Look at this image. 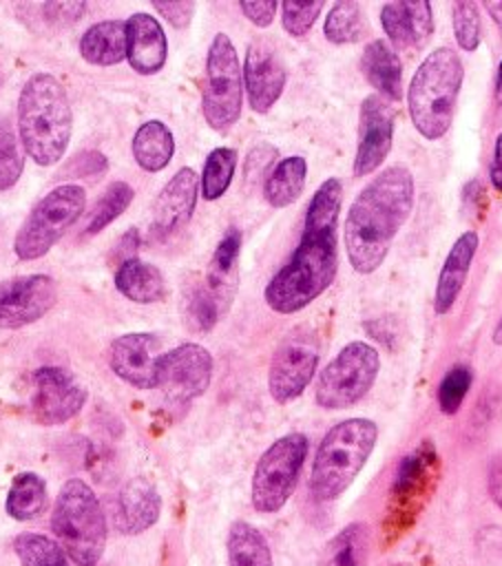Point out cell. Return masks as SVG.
I'll return each instance as SVG.
<instances>
[{"instance_id":"obj_3","label":"cell","mask_w":502,"mask_h":566,"mask_svg":"<svg viewBox=\"0 0 502 566\" xmlns=\"http://www.w3.org/2000/svg\"><path fill=\"white\" fill-rule=\"evenodd\" d=\"M18 133L24 153L38 166L60 161L73 133V111L62 82L51 73H33L18 97Z\"/></svg>"},{"instance_id":"obj_9","label":"cell","mask_w":502,"mask_h":566,"mask_svg":"<svg viewBox=\"0 0 502 566\" xmlns=\"http://www.w3.org/2000/svg\"><path fill=\"white\" fill-rule=\"evenodd\" d=\"M243 69L237 49L226 33H217L206 57V77L201 91L203 119L212 130H228L241 115Z\"/></svg>"},{"instance_id":"obj_18","label":"cell","mask_w":502,"mask_h":566,"mask_svg":"<svg viewBox=\"0 0 502 566\" xmlns=\"http://www.w3.org/2000/svg\"><path fill=\"white\" fill-rule=\"evenodd\" d=\"M199 195V177L192 168H179L170 181L161 188L153 206L150 234L155 239H166L184 228L195 210Z\"/></svg>"},{"instance_id":"obj_8","label":"cell","mask_w":502,"mask_h":566,"mask_svg":"<svg viewBox=\"0 0 502 566\" xmlns=\"http://www.w3.org/2000/svg\"><path fill=\"white\" fill-rule=\"evenodd\" d=\"M86 192L77 184H62L46 192L29 212L13 239V252L22 261L44 256L66 230L82 217Z\"/></svg>"},{"instance_id":"obj_23","label":"cell","mask_w":502,"mask_h":566,"mask_svg":"<svg viewBox=\"0 0 502 566\" xmlns=\"http://www.w3.org/2000/svg\"><path fill=\"white\" fill-rule=\"evenodd\" d=\"M475 250H478V232L475 230H467L453 241V245L447 252V259L440 268L436 292H433L436 314H447L453 307V303L467 281V274L471 270Z\"/></svg>"},{"instance_id":"obj_38","label":"cell","mask_w":502,"mask_h":566,"mask_svg":"<svg viewBox=\"0 0 502 566\" xmlns=\"http://www.w3.org/2000/svg\"><path fill=\"white\" fill-rule=\"evenodd\" d=\"M453 35L462 51H475L480 44V13L475 2L458 0L453 2Z\"/></svg>"},{"instance_id":"obj_34","label":"cell","mask_w":502,"mask_h":566,"mask_svg":"<svg viewBox=\"0 0 502 566\" xmlns=\"http://www.w3.org/2000/svg\"><path fill=\"white\" fill-rule=\"evenodd\" d=\"M13 551L22 566H69L64 548L42 533L15 535Z\"/></svg>"},{"instance_id":"obj_19","label":"cell","mask_w":502,"mask_h":566,"mask_svg":"<svg viewBox=\"0 0 502 566\" xmlns=\"http://www.w3.org/2000/svg\"><path fill=\"white\" fill-rule=\"evenodd\" d=\"M285 69L265 44H250L243 64V88L254 113H268L281 97Z\"/></svg>"},{"instance_id":"obj_15","label":"cell","mask_w":502,"mask_h":566,"mask_svg":"<svg viewBox=\"0 0 502 566\" xmlns=\"http://www.w3.org/2000/svg\"><path fill=\"white\" fill-rule=\"evenodd\" d=\"M86 402V389L62 367H40L33 371L31 411L42 424H62L75 418Z\"/></svg>"},{"instance_id":"obj_44","label":"cell","mask_w":502,"mask_h":566,"mask_svg":"<svg viewBox=\"0 0 502 566\" xmlns=\"http://www.w3.org/2000/svg\"><path fill=\"white\" fill-rule=\"evenodd\" d=\"M241 13L257 27H270L274 20V13L279 4L274 0H241L239 2Z\"/></svg>"},{"instance_id":"obj_41","label":"cell","mask_w":502,"mask_h":566,"mask_svg":"<svg viewBox=\"0 0 502 566\" xmlns=\"http://www.w3.org/2000/svg\"><path fill=\"white\" fill-rule=\"evenodd\" d=\"M24 170V155L18 139L9 130H0V190L18 184Z\"/></svg>"},{"instance_id":"obj_35","label":"cell","mask_w":502,"mask_h":566,"mask_svg":"<svg viewBox=\"0 0 502 566\" xmlns=\"http://www.w3.org/2000/svg\"><path fill=\"white\" fill-rule=\"evenodd\" d=\"M133 188L126 181H113L104 195L97 199L95 208L91 210V217L86 221L84 232L86 234H97L100 230H104L108 223H113L133 201Z\"/></svg>"},{"instance_id":"obj_10","label":"cell","mask_w":502,"mask_h":566,"mask_svg":"<svg viewBox=\"0 0 502 566\" xmlns=\"http://www.w3.org/2000/svg\"><path fill=\"white\" fill-rule=\"evenodd\" d=\"M378 371V349L369 343L352 340L318 374L314 400L323 409H347L367 396Z\"/></svg>"},{"instance_id":"obj_31","label":"cell","mask_w":502,"mask_h":566,"mask_svg":"<svg viewBox=\"0 0 502 566\" xmlns=\"http://www.w3.org/2000/svg\"><path fill=\"white\" fill-rule=\"evenodd\" d=\"M4 509L9 517L18 522H29L46 509V484L33 471H22L13 478Z\"/></svg>"},{"instance_id":"obj_28","label":"cell","mask_w":502,"mask_h":566,"mask_svg":"<svg viewBox=\"0 0 502 566\" xmlns=\"http://www.w3.org/2000/svg\"><path fill=\"white\" fill-rule=\"evenodd\" d=\"M175 155V137L159 119L144 122L133 135V157L146 172L164 170Z\"/></svg>"},{"instance_id":"obj_47","label":"cell","mask_w":502,"mask_h":566,"mask_svg":"<svg viewBox=\"0 0 502 566\" xmlns=\"http://www.w3.org/2000/svg\"><path fill=\"white\" fill-rule=\"evenodd\" d=\"M489 179L493 184V188L498 192H502V130L495 137V146H493V159L489 166Z\"/></svg>"},{"instance_id":"obj_24","label":"cell","mask_w":502,"mask_h":566,"mask_svg":"<svg viewBox=\"0 0 502 566\" xmlns=\"http://www.w3.org/2000/svg\"><path fill=\"white\" fill-rule=\"evenodd\" d=\"M360 71L367 82L387 102H398L402 95V64L396 49L385 40H372L360 57Z\"/></svg>"},{"instance_id":"obj_30","label":"cell","mask_w":502,"mask_h":566,"mask_svg":"<svg viewBox=\"0 0 502 566\" xmlns=\"http://www.w3.org/2000/svg\"><path fill=\"white\" fill-rule=\"evenodd\" d=\"M230 566H274L268 539L250 522H232L226 539Z\"/></svg>"},{"instance_id":"obj_5","label":"cell","mask_w":502,"mask_h":566,"mask_svg":"<svg viewBox=\"0 0 502 566\" xmlns=\"http://www.w3.org/2000/svg\"><path fill=\"white\" fill-rule=\"evenodd\" d=\"M378 427L369 418H347L336 422L321 440L310 475L312 495L330 502L343 495L356 480L374 451Z\"/></svg>"},{"instance_id":"obj_1","label":"cell","mask_w":502,"mask_h":566,"mask_svg":"<svg viewBox=\"0 0 502 566\" xmlns=\"http://www.w3.org/2000/svg\"><path fill=\"white\" fill-rule=\"evenodd\" d=\"M341 203V179H325L307 203L296 250L265 285V303L270 310L279 314H294L316 301L332 285L338 268L336 228Z\"/></svg>"},{"instance_id":"obj_12","label":"cell","mask_w":502,"mask_h":566,"mask_svg":"<svg viewBox=\"0 0 502 566\" xmlns=\"http://www.w3.org/2000/svg\"><path fill=\"white\" fill-rule=\"evenodd\" d=\"M157 389L170 402L184 405L199 398L212 380V356L197 343H184L157 358Z\"/></svg>"},{"instance_id":"obj_42","label":"cell","mask_w":502,"mask_h":566,"mask_svg":"<svg viewBox=\"0 0 502 566\" xmlns=\"http://www.w3.org/2000/svg\"><path fill=\"white\" fill-rule=\"evenodd\" d=\"M42 11L51 24L66 27L82 18V13L86 11V2H46L42 4Z\"/></svg>"},{"instance_id":"obj_22","label":"cell","mask_w":502,"mask_h":566,"mask_svg":"<svg viewBox=\"0 0 502 566\" xmlns=\"http://www.w3.org/2000/svg\"><path fill=\"white\" fill-rule=\"evenodd\" d=\"M161 513V497L157 489L146 478L128 480L119 495L115 509L117 528L126 535H139L150 528Z\"/></svg>"},{"instance_id":"obj_45","label":"cell","mask_w":502,"mask_h":566,"mask_svg":"<svg viewBox=\"0 0 502 566\" xmlns=\"http://www.w3.org/2000/svg\"><path fill=\"white\" fill-rule=\"evenodd\" d=\"M106 168H108V161L97 150H86V153L77 155L73 161V172L77 177H97V175L106 172Z\"/></svg>"},{"instance_id":"obj_6","label":"cell","mask_w":502,"mask_h":566,"mask_svg":"<svg viewBox=\"0 0 502 566\" xmlns=\"http://www.w3.org/2000/svg\"><path fill=\"white\" fill-rule=\"evenodd\" d=\"M51 531L55 542L77 566H95L106 546V520L95 491L80 478H71L57 491Z\"/></svg>"},{"instance_id":"obj_40","label":"cell","mask_w":502,"mask_h":566,"mask_svg":"<svg viewBox=\"0 0 502 566\" xmlns=\"http://www.w3.org/2000/svg\"><path fill=\"white\" fill-rule=\"evenodd\" d=\"M365 539L360 524H349L332 542L327 551V566H360L358 548Z\"/></svg>"},{"instance_id":"obj_39","label":"cell","mask_w":502,"mask_h":566,"mask_svg":"<svg viewBox=\"0 0 502 566\" xmlns=\"http://www.w3.org/2000/svg\"><path fill=\"white\" fill-rule=\"evenodd\" d=\"M321 11H323L321 0H312V2L285 0L281 4V24L290 35L303 38L314 27Z\"/></svg>"},{"instance_id":"obj_33","label":"cell","mask_w":502,"mask_h":566,"mask_svg":"<svg viewBox=\"0 0 502 566\" xmlns=\"http://www.w3.org/2000/svg\"><path fill=\"white\" fill-rule=\"evenodd\" d=\"M234 168H237V150L234 148L219 146V148L210 150V155L206 157L201 177H199V188H201L203 199L215 201L221 195H226V190L234 177Z\"/></svg>"},{"instance_id":"obj_36","label":"cell","mask_w":502,"mask_h":566,"mask_svg":"<svg viewBox=\"0 0 502 566\" xmlns=\"http://www.w3.org/2000/svg\"><path fill=\"white\" fill-rule=\"evenodd\" d=\"M223 312V305L217 301V296L203 285L192 287L186 296V321L197 332H208L217 325L219 316Z\"/></svg>"},{"instance_id":"obj_13","label":"cell","mask_w":502,"mask_h":566,"mask_svg":"<svg viewBox=\"0 0 502 566\" xmlns=\"http://www.w3.org/2000/svg\"><path fill=\"white\" fill-rule=\"evenodd\" d=\"M318 365V347L312 336H287L274 352L268 371L270 396L285 405L299 398L312 382Z\"/></svg>"},{"instance_id":"obj_4","label":"cell","mask_w":502,"mask_h":566,"mask_svg":"<svg viewBox=\"0 0 502 566\" xmlns=\"http://www.w3.org/2000/svg\"><path fill=\"white\" fill-rule=\"evenodd\" d=\"M462 77V60L449 46L433 49L416 69L407 88V106L414 128L425 139L436 142L451 128Z\"/></svg>"},{"instance_id":"obj_29","label":"cell","mask_w":502,"mask_h":566,"mask_svg":"<svg viewBox=\"0 0 502 566\" xmlns=\"http://www.w3.org/2000/svg\"><path fill=\"white\" fill-rule=\"evenodd\" d=\"M305 177H307V161L301 155L281 159L265 177V184H263L265 201L272 208H285L294 203L305 188Z\"/></svg>"},{"instance_id":"obj_7","label":"cell","mask_w":502,"mask_h":566,"mask_svg":"<svg viewBox=\"0 0 502 566\" xmlns=\"http://www.w3.org/2000/svg\"><path fill=\"white\" fill-rule=\"evenodd\" d=\"M438 464V451L431 440H422L398 462L383 520L387 544L400 539L416 524L436 489Z\"/></svg>"},{"instance_id":"obj_49","label":"cell","mask_w":502,"mask_h":566,"mask_svg":"<svg viewBox=\"0 0 502 566\" xmlns=\"http://www.w3.org/2000/svg\"><path fill=\"white\" fill-rule=\"evenodd\" d=\"M493 343H495V345H502V318H500V323H498L495 329H493Z\"/></svg>"},{"instance_id":"obj_32","label":"cell","mask_w":502,"mask_h":566,"mask_svg":"<svg viewBox=\"0 0 502 566\" xmlns=\"http://www.w3.org/2000/svg\"><path fill=\"white\" fill-rule=\"evenodd\" d=\"M323 33L332 44L358 42L365 33V13L354 0H338L330 7Z\"/></svg>"},{"instance_id":"obj_27","label":"cell","mask_w":502,"mask_h":566,"mask_svg":"<svg viewBox=\"0 0 502 566\" xmlns=\"http://www.w3.org/2000/svg\"><path fill=\"white\" fill-rule=\"evenodd\" d=\"M239 252H241V232L237 228H228L215 248V254L210 259L208 274H206V287L217 296L221 305L230 303L232 298Z\"/></svg>"},{"instance_id":"obj_48","label":"cell","mask_w":502,"mask_h":566,"mask_svg":"<svg viewBox=\"0 0 502 566\" xmlns=\"http://www.w3.org/2000/svg\"><path fill=\"white\" fill-rule=\"evenodd\" d=\"M484 9L502 31V0L500 2H484Z\"/></svg>"},{"instance_id":"obj_17","label":"cell","mask_w":502,"mask_h":566,"mask_svg":"<svg viewBox=\"0 0 502 566\" xmlns=\"http://www.w3.org/2000/svg\"><path fill=\"white\" fill-rule=\"evenodd\" d=\"M159 338L148 332H128L108 347V365L128 385L137 389H157L155 365L161 354Z\"/></svg>"},{"instance_id":"obj_25","label":"cell","mask_w":502,"mask_h":566,"mask_svg":"<svg viewBox=\"0 0 502 566\" xmlns=\"http://www.w3.org/2000/svg\"><path fill=\"white\" fill-rule=\"evenodd\" d=\"M80 53L88 64L115 66L126 60V24L122 20H102L80 38Z\"/></svg>"},{"instance_id":"obj_16","label":"cell","mask_w":502,"mask_h":566,"mask_svg":"<svg viewBox=\"0 0 502 566\" xmlns=\"http://www.w3.org/2000/svg\"><path fill=\"white\" fill-rule=\"evenodd\" d=\"M394 108L380 95H367L360 104L358 148L354 157V175L367 177L380 168L391 150Z\"/></svg>"},{"instance_id":"obj_21","label":"cell","mask_w":502,"mask_h":566,"mask_svg":"<svg viewBox=\"0 0 502 566\" xmlns=\"http://www.w3.org/2000/svg\"><path fill=\"white\" fill-rule=\"evenodd\" d=\"M126 60L139 75L161 71L168 55V40L157 18L133 13L126 22Z\"/></svg>"},{"instance_id":"obj_43","label":"cell","mask_w":502,"mask_h":566,"mask_svg":"<svg viewBox=\"0 0 502 566\" xmlns=\"http://www.w3.org/2000/svg\"><path fill=\"white\" fill-rule=\"evenodd\" d=\"M155 11L166 18L172 27L177 29H184L190 24L192 20V13H195V2L190 0H172V2H153Z\"/></svg>"},{"instance_id":"obj_14","label":"cell","mask_w":502,"mask_h":566,"mask_svg":"<svg viewBox=\"0 0 502 566\" xmlns=\"http://www.w3.org/2000/svg\"><path fill=\"white\" fill-rule=\"evenodd\" d=\"M57 301L49 274H24L0 281V329H20L40 321Z\"/></svg>"},{"instance_id":"obj_37","label":"cell","mask_w":502,"mask_h":566,"mask_svg":"<svg viewBox=\"0 0 502 566\" xmlns=\"http://www.w3.org/2000/svg\"><path fill=\"white\" fill-rule=\"evenodd\" d=\"M471 380H473V374H471V367L467 365H453L445 374V378L438 385V405L442 413L453 416L460 409L464 396L469 394Z\"/></svg>"},{"instance_id":"obj_2","label":"cell","mask_w":502,"mask_h":566,"mask_svg":"<svg viewBox=\"0 0 502 566\" xmlns=\"http://www.w3.org/2000/svg\"><path fill=\"white\" fill-rule=\"evenodd\" d=\"M416 186L409 168L394 164L374 177L352 201L345 217V250L358 274L376 272L398 230L409 219Z\"/></svg>"},{"instance_id":"obj_11","label":"cell","mask_w":502,"mask_h":566,"mask_svg":"<svg viewBox=\"0 0 502 566\" xmlns=\"http://www.w3.org/2000/svg\"><path fill=\"white\" fill-rule=\"evenodd\" d=\"M307 447L310 442L303 433H285L263 451L252 473V506L259 513H276L290 500L307 458Z\"/></svg>"},{"instance_id":"obj_26","label":"cell","mask_w":502,"mask_h":566,"mask_svg":"<svg viewBox=\"0 0 502 566\" xmlns=\"http://www.w3.org/2000/svg\"><path fill=\"white\" fill-rule=\"evenodd\" d=\"M115 287L133 303H142V305H148V303H157L166 296V281H164V274L133 256L128 261H122L117 272H115Z\"/></svg>"},{"instance_id":"obj_50","label":"cell","mask_w":502,"mask_h":566,"mask_svg":"<svg viewBox=\"0 0 502 566\" xmlns=\"http://www.w3.org/2000/svg\"><path fill=\"white\" fill-rule=\"evenodd\" d=\"M498 99L502 102V62L498 64Z\"/></svg>"},{"instance_id":"obj_20","label":"cell","mask_w":502,"mask_h":566,"mask_svg":"<svg viewBox=\"0 0 502 566\" xmlns=\"http://www.w3.org/2000/svg\"><path fill=\"white\" fill-rule=\"evenodd\" d=\"M380 24L396 49H420L433 33V11L427 0H400L380 7Z\"/></svg>"},{"instance_id":"obj_46","label":"cell","mask_w":502,"mask_h":566,"mask_svg":"<svg viewBox=\"0 0 502 566\" xmlns=\"http://www.w3.org/2000/svg\"><path fill=\"white\" fill-rule=\"evenodd\" d=\"M487 486H489L491 500L502 509V458H495V460L491 462L489 478H487Z\"/></svg>"}]
</instances>
